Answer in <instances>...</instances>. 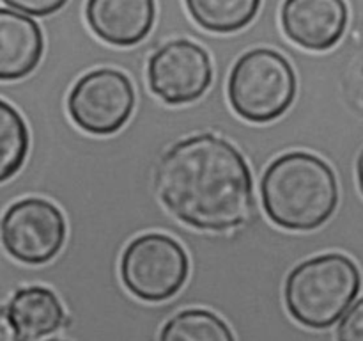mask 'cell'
Masks as SVG:
<instances>
[{
	"mask_svg": "<svg viewBox=\"0 0 363 341\" xmlns=\"http://www.w3.org/2000/svg\"><path fill=\"white\" fill-rule=\"evenodd\" d=\"M357 180H358V187H360V192L363 195V149L357 160Z\"/></svg>",
	"mask_w": 363,
	"mask_h": 341,
	"instance_id": "obj_18",
	"label": "cell"
},
{
	"mask_svg": "<svg viewBox=\"0 0 363 341\" xmlns=\"http://www.w3.org/2000/svg\"><path fill=\"white\" fill-rule=\"evenodd\" d=\"M190 276L183 245L165 233L133 238L121 256V279L131 295L145 302H165L179 293Z\"/></svg>",
	"mask_w": 363,
	"mask_h": 341,
	"instance_id": "obj_5",
	"label": "cell"
},
{
	"mask_svg": "<svg viewBox=\"0 0 363 341\" xmlns=\"http://www.w3.org/2000/svg\"><path fill=\"white\" fill-rule=\"evenodd\" d=\"M337 341H363V298H358L340 318Z\"/></svg>",
	"mask_w": 363,
	"mask_h": 341,
	"instance_id": "obj_16",
	"label": "cell"
},
{
	"mask_svg": "<svg viewBox=\"0 0 363 341\" xmlns=\"http://www.w3.org/2000/svg\"><path fill=\"white\" fill-rule=\"evenodd\" d=\"M261 201L273 224L289 231L321 227L339 205V183L332 167L307 151L277 156L261 180Z\"/></svg>",
	"mask_w": 363,
	"mask_h": 341,
	"instance_id": "obj_2",
	"label": "cell"
},
{
	"mask_svg": "<svg viewBox=\"0 0 363 341\" xmlns=\"http://www.w3.org/2000/svg\"><path fill=\"white\" fill-rule=\"evenodd\" d=\"M190 16L204 31L230 34L250 25L262 0H184Z\"/></svg>",
	"mask_w": 363,
	"mask_h": 341,
	"instance_id": "obj_13",
	"label": "cell"
},
{
	"mask_svg": "<svg viewBox=\"0 0 363 341\" xmlns=\"http://www.w3.org/2000/svg\"><path fill=\"white\" fill-rule=\"evenodd\" d=\"M13 341H41L62 329L66 311L53 290L39 284L20 288L4 308Z\"/></svg>",
	"mask_w": 363,
	"mask_h": 341,
	"instance_id": "obj_11",
	"label": "cell"
},
{
	"mask_svg": "<svg viewBox=\"0 0 363 341\" xmlns=\"http://www.w3.org/2000/svg\"><path fill=\"white\" fill-rule=\"evenodd\" d=\"M7 7L28 16H50L67 4V0H2Z\"/></svg>",
	"mask_w": 363,
	"mask_h": 341,
	"instance_id": "obj_17",
	"label": "cell"
},
{
	"mask_svg": "<svg viewBox=\"0 0 363 341\" xmlns=\"http://www.w3.org/2000/svg\"><path fill=\"white\" fill-rule=\"evenodd\" d=\"M350 21L346 0H284V34L311 52H325L342 39Z\"/></svg>",
	"mask_w": 363,
	"mask_h": 341,
	"instance_id": "obj_9",
	"label": "cell"
},
{
	"mask_svg": "<svg viewBox=\"0 0 363 341\" xmlns=\"http://www.w3.org/2000/svg\"><path fill=\"white\" fill-rule=\"evenodd\" d=\"M28 128L13 105L0 102V180L13 178L25 163L28 153Z\"/></svg>",
	"mask_w": 363,
	"mask_h": 341,
	"instance_id": "obj_15",
	"label": "cell"
},
{
	"mask_svg": "<svg viewBox=\"0 0 363 341\" xmlns=\"http://www.w3.org/2000/svg\"><path fill=\"white\" fill-rule=\"evenodd\" d=\"M2 244L7 254L25 265L52 261L66 242V219L48 199L25 197L2 217Z\"/></svg>",
	"mask_w": 363,
	"mask_h": 341,
	"instance_id": "obj_7",
	"label": "cell"
},
{
	"mask_svg": "<svg viewBox=\"0 0 363 341\" xmlns=\"http://www.w3.org/2000/svg\"><path fill=\"white\" fill-rule=\"evenodd\" d=\"M158 341H236L229 323L209 309L176 313L160 330Z\"/></svg>",
	"mask_w": 363,
	"mask_h": 341,
	"instance_id": "obj_14",
	"label": "cell"
},
{
	"mask_svg": "<svg viewBox=\"0 0 363 341\" xmlns=\"http://www.w3.org/2000/svg\"><path fill=\"white\" fill-rule=\"evenodd\" d=\"M360 290L357 263L340 252H326L291 270L284 284V301L294 322L321 330L340 322Z\"/></svg>",
	"mask_w": 363,
	"mask_h": 341,
	"instance_id": "obj_3",
	"label": "cell"
},
{
	"mask_svg": "<svg viewBox=\"0 0 363 341\" xmlns=\"http://www.w3.org/2000/svg\"><path fill=\"white\" fill-rule=\"evenodd\" d=\"M162 205L186 226L201 231L234 229L254 206V178L240 149L213 134L181 139L155 170Z\"/></svg>",
	"mask_w": 363,
	"mask_h": 341,
	"instance_id": "obj_1",
	"label": "cell"
},
{
	"mask_svg": "<svg viewBox=\"0 0 363 341\" xmlns=\"http://www.w3.org/2000/svg\"><path fill=\"white\" fill-rule=\"evenodd\" d=\"M147 82L152 94L167 105L197 102L213 82L209 53L190 39H172L149 59Z\"/></svg>",
	"mask_w": 363,
	"mask_h": 341,
	"instance_id": "obj_8",
	"label": "cell"
},
{
	"mask_svg": "<svg viewBox=\"0 0 363 341\" xmlns=\"http://www.w3.org/2000/svg\"><path fill=\"white\" fill-rule=\"evenodd\" d=\"M85 18L101 41L135 46L144 41L156 20L155 0H87Z\"/></svg>",
	"mask_w": 363,
	"mask_h": 341,
	"instance_id": "obj_10",
	"label": "cell"
},
{
	"mask_svg": "<svg viewBox=\"0 0 363 341\" xmlns=\"http://www.w3.org/2000/svg\"><path fill=\"white\" fill-rule=\"evenodd\" d=\"M135 102V87L126 73L99 67L85 73L71 87L67 112L87 134L112 135L130 121Z\"/></svg>",
	"mask_w": 363,
	"mask_h": 341,
	"instance_id": "obj_6",
	"label": "cell"
},
{
	"mask_svg": "<svg viewBox=\"0 0 363 341\" xmlns=\"http://www.w3.org/2000/svg\"><path fill=\"white\" fill-rule=\"evenodd\" d=\"M298 80L289 60L272 48H254L234 63L227 96L238 116L269 123L287 112L296 98Z\"/></svg>",
	"mask_w": 363,
	"mask_h": 341,
	"instance_id": "obj_4",
	"label": "cell"
},
{
	"mask_svg": "<svg viewBox=\"0 0 363 341\" xmlns=\"http://www.w3.org/2000/svg\"><path fill=\"white\" fill-rule=\"evenodd\" d=\"M45 52L43 31L34 18L4 7L0 11V78L20 80L38 67Z\"/></svg>",
	"mask_w": 363,
	"mask_h": 341,
	"instance_id": "obj_12",
	"label": "cell"
}]
</instances>
